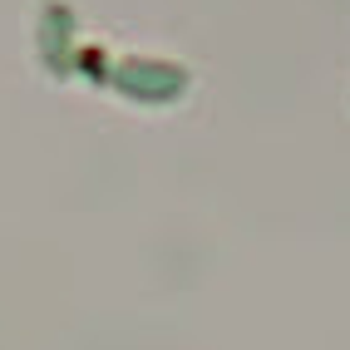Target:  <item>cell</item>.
Masks as SVG:
<instances>
[{"label":"cell","instance_id":"1","mask_svg":"<svg viewBox=\"0 0 350 350\" xmlns=\"http://www.w3.org/2000/svg\"><path fill=\"white\" fill-rule=\"evenodd\" d=\"M104 84L119 89L124 99L133 104H173L188 94L193 75L173 59H148V55H129V59H113L104 69Z\"/></svg>","mask_w":350,"mask_h":350}]
</instances>
